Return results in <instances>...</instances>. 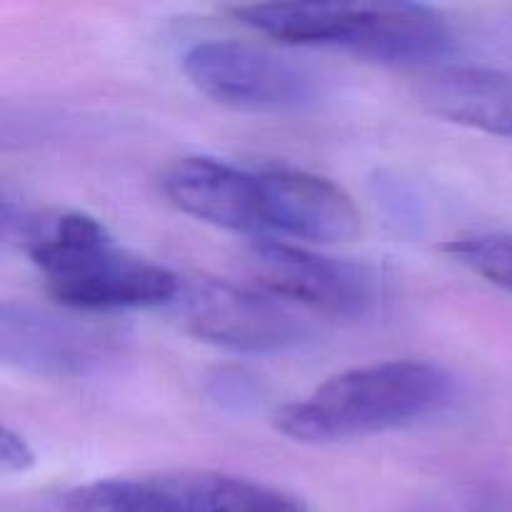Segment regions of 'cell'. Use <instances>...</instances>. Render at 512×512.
Segmentation results:
<instances>
[{
    "label": "cell",
    "instance_id": "obj_1",
    "mask_svg": "<svg viewBox=\"0 0 512 512\" xmlns=\"http://www.w3.org/2000/svg\"><path fill=\"white\" fill-rule=\"evenodd\" d=\"M3 240L30 255L45 288L70 310L155 308L178 298L168 268L118 248L85 213H38L3 200Z\"/></svg>",
    "mask_w": 512,
    "mask_h": 512
},
{
    "label": "cell",
    "instance_id": "obj_2",
    "mask_svg": "<svg viewBox=\"0 0 512 512\" xmlns=\"http://www.w3.org/2000/svg\"><path fill=\"white\" fill-rule=\"evenodd\" d=\"M453 395L445 370L415 360L345 370L275 415V428L298 443H338L415 423Z\"/></svg>",
    "mask_w": 512,
    "mask_h": 512
},
{
    "label": "cell",
    "instance_id": "obj_3",
    "mask_svg": "<svg viewBox=\"0 0 512 512\" xmlns=\"http://www.w3.org/2000/svg\"><path fill=\"white\" fill-rule=\"evenodd\" d=\"M233 15L283 43L343 48L380 63H425L453 50L443 15L418 3H253Z\"/></svg>",
    "mask_w": 512,
    "mask_h": 512
},
{
    "label": "cell",
    "instance_id": "obj_4",
    "mask_svg": "<svg viewBox=\"0 0 512 512\" xmlns=\"http://www.w3.org/2000/svg\"><path fill=\"white\" fill-rule=\"evenodd\" d=\"M190 83L215 103L295 113L320 100V75L290 55L245 40H205L183 58Z\"/></svg>",
    "mask_w": 512,
    "mask_h": 512
},
{
    "label": "cell",
    "instance_id": "obj_5",
    "mask_svg": "<svg viewBox=\"0 0 512 512\" xmlns=\"http://www.w3.org/2000/svg\"><path fill=\"white\" fill-rule=\"evenodd\" d=\"M180 313L195 338L238 353H283L315 335L288 300L225 280H193L180 290Z\"/></svg>",
    "mask_w": 512,
    "mask_h": 512
},
{
    "label": "cell",
    "instance_id": "obj_6",
    "mask_svg": "<svg viewBox=\"0 0 512 512\" xmlns=\"http://www.w3.org/2000/svg\"><path fill=\"white\" fill-rule=\"evenodd\" d=\"M243 260L260 290L330 318H363L378 305V275L368 265L278 240H255Z\"/></svg>",
    "mask_w": 512,
    "mask_h": 512
},
{
    "label": "cell",
    "instance_id": "obj_7",
    "mask_svg": "<svg viewBox=\"0 0 512 512\" xmlns=\"http://www.w3.org/2000/svg\"><path fill=\"white\" fill-rule=\"evenodd\" d=\"M118 335L73 315L5 303L0 310V358L13 368L48 378H78L118 353Z\"/></svg>",
    "mask_w": 512,
    "mask_h": 512
},
{
    "label": "cell",
    "instance_id": "obj_8",
    "mask_svg": "<svg viewBox=\"0 0 512 512\" xmlns=\"http://www.w3.org/2000/svg\"><path fill=\"white\" fill-rule=\"evenodd\" d=\"M258 178L265 230L310 243H348L358 238V208L333 180L288 168L263 170Z\"/></svg>",
    "mask_w": 512,
    "mask_h": 512
},
{
    "label": "cell",
    "instance_id": "obj_9",
    "mask_svg": "<svg viewBox=\"0 0 512 512\" xmlns=\"http://www.w3.org/2000/svg\"><path fill=\"white\" fill-rule=\"evenodd\" d=\"M165 198L195 220L235 233H260L263 200L258 173L215 158H180L160 173Z\"/></svg>",
    "mask_w": 512,
    "mask_h": 512
},
{
    "label": "cell",
    "instance_id": "obj_10",
    "mask_svg": "<svg viewBox=\"0 0 512 512\" xmlns=\"http://www.w3.org/2000/svg\"><path fill=\"white\" fill-rule=\"evenodd\" d=\"M143 480L160 512H308L295 495L238 475L180 470Z\"/></svg>",
    "mask_w": 512,
    "mask_h": 512
},
{
    "label": "cell",
    "instance_id": "obj_11",
    "mask_svg": "<svg viewBox=\"0 0 512 512\" xmlns=\"http://www.w3.org/2000/svg\"><path fill=\"white\" fill-rule=\"evenodd\" d=\"M433 113L512 140V75L483 68H448L420 83Z\"/></svg>",
    "mask_w": 512,
    "mask_h": 512
},
{
    "label": "cell",
    "instance_id": "obj_12",
    "mask_svg": "<svg viewBox=\"0 0 512 512\" xmlns=\"http://www.w3.org/2000/svg\"><path fill=\"white\" fill-rule=\"evenodd\" d=\"M23 512H160L145 480H100L43 498Z\"/></svg>",
    "mask_w": 512,
    "mask_h": 512
},
{
    "label": "cell",
    "instance_id": "obj_13",
    "mask_svg": "<svg viewBox=\"0 0 512 512\" xmlns=\"http://www.w3.org/2000/svg\"><path fill=\"white\" fill-rule=\"evenodd\" d=\"M443 250L480 278L512 295V238L508 235H470L450 240Z\"/></svg>",
    "mask_w": 512,
    "mask_h": 512
},
{
    "label": "cell",
    "instance_id": "obj_14",
    "mask_svg": "<svg viewBox=\"0 0 512 512\" xmlns=\"http://www.w3.org/2000/svg\"><path fill=\"white\" fill-rule=\"evenodd\" d=\"M208 390L218 403L235 405V408H240V405L245 403H253L255 398L253 380H248L243 373H238V370H218V373L208 380Z\"/></svg>",
    "mask_w": 512,
    "mask_h": 512
},
{
    "label": "cell",
    "instance_id": "obj_15",
    "mask_svg": "<svg viewBox=\"0 0 512 512\" xmlns=\"http://www.w3.org/2000/svg\"><path fill=\"white\" fill-rule=\"evenodd\" d=\"M33 463L35 458L28 445H25V440L15 435L10 428H5L3 435H0V465H3V473H23V470L33 468Z\"/></svg>",
    "mask_w": 512,
    "mask_h": 512
},
{
    "label": "cell",
    "instance_id": "obj_16",
    "mask_svg": "<svg viewBox=\"0 0 512 512\" xmlns=\"http://www.w3.org/2000/svg\"><path fill=\"white\" fill-rule=\"evenodd\" d=\"M475 512H512V495L505 490H490L478 500Z\"/></svg>",
    "mask_w": 512,
    "mask_h": 512
}]
</instances>
